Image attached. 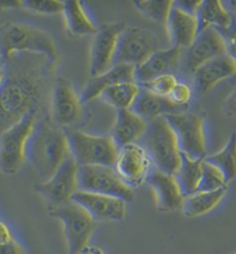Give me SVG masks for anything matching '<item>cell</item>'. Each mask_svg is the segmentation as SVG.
Segmentation results:
<instances>
[{"label":"cell","mask_w":236,"mask_h":254,"mask_svg":"<svg viewBox=\"0 0 236 254\" xmlns=\"http://www.w3.org/2000/svg\"><path fill=\"white\" fill-rule=\"evenodd\" d=\"M0 84V134L29 112H40L51 96L58 64L40 55L16 54L2 64Z\"/></svg>","instance_id":"cell-1"},{"label":"cell","mask_w":236,"mask_h":254,"mask_svg":"<svg viewBox=\"0 0 236 254\" xmlns=\"http://www.w3.org/2000/svg\"><path fill=\"white\" fill-rule=\"evenodd\" d=\"M70 155L65 130L51 119L37 118L26 148V158L36 170L41 182L48 181Z\"/></svg>","instance_id":"cell-2"},{"label":"cell","mask_w":236,"mask_h":254,"mask_svg":"<svg viewBox=\"0 0 236 254\" xmlns=\"http://www.w3.org/2000/svg\"><path fill=\"white\" fill-rule=\"evenodd\" d=\"M16 54L40 55L55 64L61 61L54 37L47 30L29 24L7 22L0 27L1 64Z\"/></svg>","instance_id":"cell-3"},{"label":"cell","mask_w":236,"mask_h":254,"mask_svg":"<svg viewBox=\"0 0 236 254\" xmlns=\"http://www.w3.org/2000/svg\"><path fill=\"white\" fill-rule=\"evenodd\" d=\"M140 141L152 161L153 168L167 175H176L181 165L182 154L174 130L165 117L149 122Z\"/></svg>","instance_id":"cell-4"},{"label":"cell","mask_w":236,"mask_h":254,"mask_svg":"<svg viewBox=\"0 0 236 254\" xmlns=\"http://www.w3.org/2000/svg\"><path fill=\"white\" fill-rule=\"evenodd\" d=\"M70 154L79 167H114L118 149L110 135H91L75 128L64 129Z\"/></svg>","instance_id":"cell-5"},{"label":"cell","mask_w":236,"mask_h":254,"mask_svg":"<svg viewBox=\"0 0 236 254\" xmlns=\"http://www.w3.org/2000/svg\"><path fill=\"white\" fill-rule=\"evenodd\" d=\"M40 112L33 111L0 134V172L12 176L26 163V148Z\"/></svg>","instance_id":"cell-6"},{"label":"cell","mask_w":236,"mask_h":254,"mask_svg":"<svg viewBox=\"0 0 236 254\" xmlns=\"http://www.w3.org/2000/svg\"><path fill=\"white\" fill-rule=\"evenodd\" d=\"M48 210L51 217L63 223L68 254H78L88 246L96 222L82 207L71 200Z\"/></svg>","instance_id":"cell-7"},{"label":"cell","mask_w":236,"mask_h":254,"mask_svg":"<svg viewBox=\"0 0 236 254\" xmlns=\"http://www.w3.org/2000/svg\"><path fill=\"white\" fill-rule=\"evenodd\" d=\"M165 119L174 130L181 153L193 160H205L207 149L204 115L184 111L167 116Z\"/></svg>","instance_id":"cell-8"},{"label":"cell","mask_w":236,"mask_h":254,"mask_svg":"<svg viewBox=\"0 0 236 254\" xmlns=\"http://www.w3.org/2000/svg\"><path fill=\"white\" fill-rule=\"evenodd\" d=\"M78 190L114 196L125 202L135 197V192L119 178L114 167L87 165L78 168Z\"/></svg>","instance_id":"cell-9"},{"label":"cell","mask_w":236,"mask_h":254,"mask_svg":"<svg viewBox=\"0 0 236 254\" xmlns=\"http://www.w3.org/2000/svg\"><path fill=\"white\" fill-rule=\"evenodd\" d=\"M160 50V41L153 31L138 27H125L117 40L114 65L139 66Z\"/></svg>","instance_id":"cell-10"},{"label":"cell","mask_w":236,"mask_h":254,"mask_svg":"<svg viewBox=\"0 0 236 254\" xmlns=\"http://www.w3.org/2000/svg\"><path fill=\"white\" fill-rule=\"evenodd\" d=\"M78 168L70 154L52 177L35 185V190L47 202L48 209L71 201L73 194L78 190Z\"/></svg>","instance_id":"cell-11"},{"label":"cell","mask_w":236,"mask_h":254,"mask_svg":"<svg viewBox=\"0 0 236 254\" xmlns=\"http://www.w3.org/2000/svg\"><path fill=\"white\" fill-rule=\"evenodd\" d=\"M51 122L62 129L72 128L82 117V103L75 87L64 77L55 79L51 90Z\"/></svg>","instance_id":"cell-12"},{"label":"cell","mask_w":236,"mask_h":254,"mask_svg":"<svg viewBox=\"0 0 236 254\" xmlns=\"http://www.w3.org/2000/svg\"><path fill=\"white\" fill-rule=\"evenodd\" d=\"M125 27L124 22H108L97 27L90 44L89 76L100 75L114 66L118 36Z\"/></svg>","instance_id":"cell-13"},{"label":"cell","mask_w":236,"mask_h":254,"mask_svg":"<svg viewBox=\"0 0 236 254\" xmlns=\"http://www.w3.org/2000/svg\"><path fill=\"white\" fill-rule=\"evenodd\" d=\"M119 178L129 188L143 185L153 169L152 161L140 143H131L118 149L114 165Z\"/></svg>","instance_id":"cell-14"},{"label":"cell","mask_w":236,"mask_h":254,"mask_svg":"<svg viewBox=\"0 0 236 254\" xmlns=\"http://www.w3.org/2000/svg\"><path fill=\"white\" fill-rule=\"evenodd\" d=\"M71 200L82 207L95 222H119L126 216L128 202L117 197L77 190Z\"/></svg>","instance_id":"cell-15"},{"label":"cell","mask_w":236,"mask_h":254,"mask_svg":"<svg viewBox=\"0 0 236 254\" xmlns=\"http://www.w3.org/2000/svg\"><path fill=\"white\" fill-rule=\"evenodd\" d=\"M227 52V44L224 35L216 28L200 30L193 43L186 49V67L193 73L204 63Z\"/></svg>","instance_id":"cell-16"},{"label":"cell","mask_w":236,"mask_h":254,"mask_svg":"<svg viewBox=\"0 0 236 254\" xmlns=\"http://www.w3.org/2000/svg\"><path fill=\"white\" fill-rule=\"evenodd\" d=\"M195 87L199 94L212 89L218 83L236 76V63L230 54H224L204 63L195 72Z\"/></svg>","instance_id":"cell-17"},{"label":"cell","mask_w":236,"mask_h":254,"mask_svg":"<svg viewBox=\"0 0 236 254\" xmlns=\"http://www.w3.org/2000/svg\"><path fill=\"white\" fill-rule=\"evenodd\" d=\"M146 183L153 190L158 210L162 213L181 210L184 196L174 176L167 175L153 168L146 179Z\"/></svg>","instance_id":"cell-18"},{"label":"cell","mask_w":236,"mask_h":254,"mask_svg":"<svg viewBox=\"0 0 236 254\" xmlns=\"http://www.w3.org/2000/svg\"><path fill=\"white\" fill-rule=\"evenodd\" d=\"M181 49L170 47L165 50H157L143 64L135 67L136 83L150 82L158 76L172 74L177 68L182 55Z\"/></svg>","instance_id":"cell-19"},{"label":"cell","mask_w":236,"mask_h":254,"mask_svg":"<svg viewBox=\"0 0 236 254\" xmlns=\"http://www.w3.org/2000/svg\"><path fill=\"white\" fill-rule=\"evenodd\" d=\"M123 82H136L135 67L130 65H114L110 69L100 75L89 76L79 95L81 103H89L101 97L102 93L107 88Z\"/></svg>","instance_id":"cell-20"},{"label":"cell","mask_w":236,"mask_h":254,"mask_svg":"<svg viewBox=\"0 0 236 254\" xmlns=\"http://www.w3.org/2000/svg\"><path fill=\"white\" fill-rule=\"evenodd\" d=\"M165 28H167L168 38L171 47L181 49V50L188 49L199 33L197 16L184 13L175 7L174 3L169 13Z\"/></svg>","instance_id":"cell-21"},{"label":"cell","mask_w":236,"mask_h":254,"mask_svg":"<svg viewBox=\"0 0 236 254\" xmlns=\"http://www.w3.org/2000/svg\"><path fill=\"white\" fill-rule=\"evenodd\" d=\"M147 123L145 119L129 110H117L114 125L109 135L114 141L117 149L128 146L131 143H137V141L142 139L145 133Z\"/></svg>","instance_id":"cell-22"},{"label":"cell","mask_w":236,"mask_h":254,"mask_svg":"<svg viewBox=\"0 0 236 254\" xmlns=\"http://www.w3.org/2000/svg\"><path fill=\"white\" fill-rule=\"evenodd\" d=\"M188 109L189 107H179L175 104L168 97L158 96L140 88L139 95L133 103L131 110L149 123L160 117L182 114V112L188 111Z\"/></svg>","instance_id":"cell-23"},{"label":"cell","mask_w":236,"mask_h":254,"mask_svg":"<svg viewBox=\"0 0 236 254\" xmlns=\"http://www.w3.org/2000/svg\"><path fill=\"white\" fill-rule=\"evenodd\" d=\"M63 15H64L66 30L71 37H82L89 35L94 36L96 34L97 27L88 16L81 1L78 0L64 1Z\"/></svg>","instance_id":"cell-24"},{"label":"cell","mask_w":236,"mask_h":254,"mask_svg":"<svg viewBox=\"0 0 236 254\" xmlns=\"http://www.w3.org/2000/svg\"><path fill=\"white\" fill-rule=\"evenodd\" d=\"M199 31L206 28H216L218 30H230L234 26V20L224 1L205 0L202 1L197 13Z\"/></svg>","instance_id":"cell-25"},{"label":"cell","mask_w":236,"mask_h":254,"mask_svg":"<svg viewBox=\"0 0 236 254\" xmlns=\"http://www.w3.org/2000/svg\"><path fill=\"white\" fill-rule=\"evenodd\" d=\"M227 188L220 189L213 192H196L185 196L181 211L185 217H199L209 214L218 207L224 197L226 196Z\"/></svg>","instance_id":"cell-26"},{"label":"cell","mask_w":236,"mask_h":254,"mask_svg":"<svg viewBox=\"0 0 236 254\" xmlns=\"http://www.w3.org/2000/svg\"><path fill=\"white\" fill-rule=\"evenodd\" d=\"M203 162L204 160H193L182 154L181 165L174 177L184 197L198 190L200 178H202Z\"/></svg>","instance_id":"cell-27"},{"label":"cell","mask_w":236,"mask_h":254,"mask_svg":"<svg viewBox=\"0 0 236 254\" xmlns=\"http://www.w3.org/2000/svg\"><path fill=\"white\" fill-rule=\"evenodd\" d=\"M140 87L136 82H123L105 89L101 97L117 110H129L138 97Z\"/></svg>","instance_id":"cell-28"},{"label":"cell","mask_w":236,"mask_h":254,"mask_svg":"<svg viewBox=\"0 0 236 254\" xmlns=\"http://www.w3.org/2000/svg\"><path fill=\"white\" fill-rule=\"evenodd\" d=\"M205 161L219 169L228 184L234 181L236 178V132L231 134L223 149L206 156Z\"/></svg>","instance_id":"cell-29"},{"label":"cell","mask_w":236,"mask_h":254,"mask_svg":"<svg viewBox=\"0 0 236 254\" xmlns=\"http://www.w3.org/2000/svg\"><path fill=\"white\" fill-rule=\"evenodd\" d=\"M172 3L170 0H138L133 1V6L137 10L153 22L165 26Z\"/></svg>","instance_id":"cell-30"},{"label":"cell","mask_w":236,"mask_h":254,"mask_svg":"<svg viewBox=\"0 0 236 254\" xmlns=\"http://www.w3.org/2000/svg\"><path fill=\"white\" fill-rule=\"evenodd\" d=\"M227 186L228 183L219 169L204 160L202 178H200L197 192H213V190L227 188Z\"/></svg>","instance_id":"cell-31"},{"label":"cell","mask_w":236,"mask_h":254,"mask_svg":"<svg viewBox=\"0 0 236 254\" xmlns=\"http://www.w3.org/2000/svg\"><path fill=\"white\" fill-rule=\"evenodd\" d=\"M21 8L43 15H55L63 13L64 1L59 0H22Z\"/></svg>","instance_id":"cell-32"},{"label":"cell","mask_w":236,"mask_h":254,"mask_svg":"<svg viewBox=\"0 0 236 254\" xmlns=\"http://www.w3.org/2000/svg\"><path fill=\"white\" fill-rule=\"evenodd\" d=\"M177 83L178 81L174 74H167V75L158 76L150 82L139 84V87L150 91V93L158 95V96L168 97Z\"/></svg>","instance_id":"cell-33"},{"label":"cell","mask_w":236,"mask_h":254,"mask_svg":"<svg viewBox=\"0 0 236 254\" xmlns=\"http://www.w3.org/2000/svg\"><path fill=\"white\" fill-rule=\"evenodd\" d=\"M192 97V89L189 84L178 82L172 91L169 94L168 98L179 107H189V102Z\"/></svg>","instance_id":"cell-34"},{"label":"cell","mask_w":236,"mask_h":254,"mask_svg":"<svg viewBox=\"0 0 236 254\" xmlns=\"http://www.w3.org/2000/svg\"><path fill=\"white\" fill-rule=\"evenodd\" d=\"M200 5H202L200 0H181V1H174V6L177 7L178 9L196 16Z\"/></svg>","instance_id":"cell-35"},{"label":"cell","mask_w":236,"mask_h":254,"mask_svg":"<svg viewBox=\"0 0 236 254\" xmlns=\"http://www.w3.org/2000/svg\"><path fill=\"white\" fill-rule=\"evenodd\" d=\"M223 111L227 117L236 118V87L231 91L226 100L224 101Z\"/></svg>","instance_id":"cell-36"},{"label":"cell","mask_w":236,"mask_h":254,"mask_svg":"<svg viewBox=\"0 0 236 254\" xmlns=\"http://www.w3.org/2000/svg\"><path fill=\"white\" fill-rule=\"evenodd\" d=\"M227 31H230L228 37L225 38L227 44V54H230L236 63V22L234 23V26Z\"/></svg>","instance_id":"cell-37"},{"label":"cell","mask_w":236,"mask_h":254,"mask_svg":"<svg viewBox=\"0 0 236 254\" xmlns=\"http://www.w3.org/2000/svg\"><path fill=\"white\" fill-rule=\"evenodd\" d=\"M0 254H26L16 241H12L5 244H0Z\"/></svg>","instance_id":"cell-38"},{"label":"cell","mask_w":236,"mask_h":254,"mask_svg":"<svg viewBox=\"0 0 236 254\" xmlns=\"http://www.w3.org/2000/svg\"><path fill=\"white\" fill-rule=\"evenodd\" d=\"M12 241H14V238L9 227L5 223V222L0 220V244H5V243Z\"/></svg>","instance_id":"cell-39"},{"label":"cell","mask_w":236,"mask_h":254,"mask_svg":"<svg viewBox=\"0 0 236 254\" xmlns=\"http://www.w3.org/2000/svg\"><path fill=\"white\" fill-rule=\"evenodd\" d=\"M16 8H21L20 0H0V12Z\"/></svg>","instance_id":"cell-40"},{"label":"cell","mask_w":236,"mask_h":254,"mask_svg":"<svg viewBox=\"0 0 236 254\" xmlns=\"http://www.w3.org/2000/svg\"><path fill=\"white\" fill-rule=\"evenodd\" d=\"M78 254H105V252L102 249L97 248V246H89V245H88Z\"/></svg>","instance_id":"cell-41"},{"label":"cell","mask_w":236,"mask_h":254,"mask_svg":"<svg viewBox=\"0 0 236 254\" xmlns=\"http://www.w3.org/2000/svg\"><path fill=\"white\" fill-rule=\"evenodd\" d=\"M3 76H5V69H3L2 65H1V64H0V84H1V82H2Z\"/></svg>","instance_id":"cell-42"},{"label":"cell","mask_w":236,"mask_h":254,"mask_svg":"<svg viewBox=\"0 0 236 254\" xmlns=\"http://www.w3.org/2000/svg\"><path fill=\"white\" fill-rule=\"evenodd\" d=\"M231 254H236V252H234V253H231Z\"/></svg>","instance_id":"cell-43"},{"label":"cell","mask_w":236,"mask_h":254,"mask_svg":"<svg viewBox=\"0 0 236 254\" xmlns=\"http://www.w3.org/2000/svg\"><path fill=\"white\" fill-rule=\"evenodd\" d=\"M0 64H1V59H0Z\"/></svg>","instance_id":"cell-44"}]
</instances>
